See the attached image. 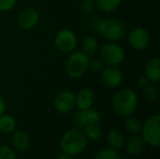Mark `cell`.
Returning <instances> with one entry per match:
<instances>
[{
	"label": "cell",
	"mask_w": 160,
	"mask_h": 159,
	"mask_svg": "<svg viewBox=\"0 0 160 159\" xmlns=\"http://www.w3.org/2000/svg\"><path fill=\"white\" fill-rule=\"evenodd\" d=\"M112 105L113 111L122 117L132 115L138 107V96L130 88L118 90L112 97Z\"/></svg>",
	"instance_id": "6da1fadb"
},
{
	"label": "cell",
	"mask_w": 160,
	"mask_h": 159,
	"mask_svg": "<svg viewBox=\"0 0 160 159\" xmlns=\"http://www.w3.org/2000/svg\"><path fill=\"white\" fill-rule=\"evenodd\" d=\"M60 146L64 153L75 157L81 155L86 149L87 138L83 131L79 128H71L63 135Z\"/></svg>",
	"instance_id": "7a4b0ae2"
},
{
	"label": "cell",
	"mask_w": 160,
	"mask_h": 159,
	"mask_svg": "<svg viewBox=\"0 0 160 159\" xmlns=\"http://www.w3.org/2000/svg\"><path fill=\"white\" fill-rule=\"evenodd\" d=\"M95 29L103 38L112 42L121 40L127 33V27L125 23L115 18L98 20Z\"/></svg>",
	"instance_id": "3957f363"
},
{
	"label": "cell",
	"mask_w": 160,
	"mask_h": 159,
	"mask_svg": "<svg viewBox=\"0 0 160 159\" xmlns=\"http://www.w3.org/2000/svg\"><path fill=\"white\" fill-rule=\"evenodd\" d=\"M89 56L82 51H73L66 62V71L69 78L80 79L88 69Z\"/></svg>",
	"instance_id": "277c9868"
},
{
	"label": "cell",
	"mask_w": 160,
	"mask_h": 159,
	"mask_svg": "<svg viewBox=\"0 0 160 159\" xmlns=\"http://www.w3.org/2000/svg\"><path fill=\"white\" fill-rule=\"evenodd\" d=\"M98 52L102 62L112 67H117L121 65L126 57L124 49L115 42L112 41L100 46L98 49Z\"/></svg>",
	"instance_id": "5b68a950"
},
{
	"label": "cell",
	"mask_w": 160,
	"mask_h": 159,
	"mask_svg": "<svg viewBox=\"0 0 160 159\" xmlns=\"http://www.w3.org/2000/svg\"><path fill=\"white\" fill-rule=\"evenodd\" d=\"M142 138L144 142L153 146H160V115L155 114L147 119L142 127Z\"/></svg>",
	"instance_id": "8992f818"
},
{
	"label": "cell",
	"mask_w": 160,
	"mask_h": 159,
	"mask_svg": "<svg viewBox=\"0 0 160 159\" xmlns=\"http://www.w3.org/2000/svg\"><path fill=\"white\" fill-rule=\"evenodd\" d=\"M54 44L59 52L63 53H70L76 49L77 37L72 30L64 28L56 33Z\"/></svg>",
	"instance_id": "52a82bcc"
},
{
	"label": "cell",
	"mask_w": 160,
	"mask_h": 159,
	"mask_svg": "<svg viewBox=\"0 0 160 159\" xmlns=\"http://www.w3.org/2000/svg\"><path fill=\"white\" fill-rule=\"evenodd\" d=\"M128 40L132 49L143 51L150 44V34L143 27H135L128 34Z\"/></svg>",
	"instance_id": "ba28073f"
},
{
	"label": "cell",
	"mask_w": 160,
	"mask_h": 159,
	"mask_svg": "<svg viewBox=\"0 0 160 159\" xmlns=\"http://www.w3.org/2000/svg\"><path fill=\"white\" fill-rule=\"evenodd\" d=\"M55 110L60 113H68L76 107V94L66 90L60 92L53 100Z\"/></svg>",
	"instance_id": "9c48e42d"
},
{
	"label": "cell",
	"mask_w": 160,
	"mask_h": 159,
	"mask_svg": "<svg viewBox=\"0 0 160 159\" xmlns=\"http://www.w3.org/2000/svg\"><path fill=\"white\" fill-rule=\"evenodd\" d=\"M101 114L98 110L89 108L86 110H79L73 116L74 124L79 128H84L91 124H97L100 121Z\"/></svg>",
	"instance_id": "30bf717a"
},
{
	"label": "cell",
	"mask_w": 160,
	"mask_h": 159,
	"mask_svg": "<svg viewBox=\"0 0 160 159\" xmlns=\"http://www.w3.org/2000/svg\"><path fill=\"white\" fill-rule=\"evenodd\" d=\"M101 82L102 83L111 89L117 88L121 85L124 80L123 72L116 67L109 66L101 70Z\"/></svg>",
	"instance_id": "8fae6325"
},
{
	"label": "cell",
	"mask_w": 160,
	"mask_h": 159,
	"mask_svg": "<svg viewBox=\"0 0 160 159\" xmlns=\"http://www.w3.org/2000/svg\"><path fill=\"white\" fill-rule=\"evenodd\" d=\"M39 12L36 8L26 7L20 12L18 16V24L22 29L27 31L36 27L39 22Z\"/></svg>",
	"instance_id": "7c38bea8"
},
{
	"label": "cell",
	"mask_w": 160,
	"mask_h": 159,
	"mask_svg": "<svg viewBox=\"0 0 160 159\" xmlns=\"http://www.w3.org/2000/svg\"><path fill=\"white\" fill-rule=\"evenodd\" d=\"M95 101V94L90 88H82L76 95V107L79 110L92 108Z\"/></svg>",
	"instance_id": "4fadbf2b"
},
{
	"label": "cell",
	"mask_w": 160,
	"mask_h": 159,
	"mask_svg": "<svg viewBox=\"0 0 160 159\" xmlns=\"http://www.w3.org/2000/svg\"><path fill=\"white\" fill-rule=\"evenodd\" d=\"M144 76L150 82H158L160 81V59L155 57L150 59L144 67Z\"/></svg>",
	"instance_id": "5bb4252c"
},
{
	"label": "cell",
	"mask_w": 160,
	"mask_h": 159,
	"mask_svg": "<svg viewBox=\"0 0 160 159\" xmlns=\"http://www.w3.org/2000/svg\"><path fill=\"white\" fill-rule=\"evenodd\" d=\"M145 142L139 135H133L127 142V150L132 156H139L144 150Z\"/></svg>",
	"instance_id": "9a60e30c"
},
{
	"label": "cell",
	"mask_w": 160,
	"mask_h": 159,
	"mask_svg": "<svg viewBox=\"0 0 160 159\" xmlns=\"http://www.w3.org/2000/svg\"><path fill=\"white\" fill-rule=\"evenodd\" d=\"M11 142L13 146L19 151H25L30 144V139L28 135L22 130H17L13 133Z\"/></svg>",
	"instance_id": "2e32d148"
},
{
	"label": "cell",
	"mask_w": 160,
	"mask_h": 159,
	"mask_svg": "<svg viewBox=\"0 0 160 159\" xmlns=\"http://www.w3.org/2000/svg\"><path fill=\"white\" fill-rule=\"evenodd\" d=\"M82 52L86 53L88 56L95 55L98 52V49H99L98 40L93 36H88L82 40Z\"/></svg>",
	"instance_id": "e0dca14e"
},
{
	"label": "cell",
	"mask_w": 160,
	"mask_h": 159,
	"mask_svg": "<svg viewBox=\"0 0 160 159\" xmlns=\"http://www.w3.org/2000/svg\"><path fill=\"white\" fill-rule=\"evenodd\" d=\"M107 142L112 149H120L124 145V136L118 129H111L107 135Z\"/></svg>",
	"instance_id": "ac0fdd59"
},
{
	"label": "cell",
	"mask_w": 160,
	"mask_h": 159,
	"mask_svg": "<svg viewBox=\"0 0 160 159\" xmlns=\"http://www.w3.org/2000/svg\"><path fill=\"white\" fill-rule=\"evenodd\" d=\"M95 6L102 12H112L116 10L122 0H94Z\"/></svg>",
	"instance_id": "d6986e66"
},
{
	"label": "cell",
	"mask_w": 160,
	"mask_h": 159,
	"mask_svg": "<svg viewBox=\"0 0 160 159\" xmlns=\"http://www.w3.org/2000/svg\"><path fill=\"white\" fill-rule=\"evenodd\" d=\"M83 133L85 137L87 138V140L98 141L102 137L103 130L101 127L98 125V123H97V124H91V125L86 126L83 128Z\"/></svg>",
	"instance_id": "ffe728a7"
},
{
	"label": "cell",
	"mask_w": 160,
	"mask_h": 159,
	"mask_svg": "<svg viewBox=\"0 0 160 159\" xmlns=\"http://www.w3.org/2000/svg\"><path fill=\"white\" fill-rule=\"evenodd\" d=\"M15 127H16V121L11 115L4 113L0 116V132L8 134L14 131Z\"/></svg>",
	"instance_id": "44dd1931"
},
{
	"label": "cell",
	"mask_w": 160,
	"mask_h": 159,
	"mask_svg": "<svg viewBox=\"0 0 160 159\" xmlns=\"http://www.w3.org/2000/svg\"><path fill=\"white\" fill-rule=\"evenodd\" d=\"M142 125L140 120L135 117L128 116L125 120V128L131 135H138L142 131Z\"/></svg>",
	"instance_id": "7402d4cb"
},
{
	"label": "cell",
	"mask_w": 160,
	"mask_h": 159,
	"mask_svg": "<svg viewBox=\"0 0 160 159\" xmlns=\"http://www.w3.org/2000/svg\"><path fill=\"white\" fill-rule=\"evenodd\" d=\"M142 96L148 102H155L158 98V90L153 83L142 87Z\"/></svg>",
	"instance_id": "603a6c76"
},
{
	"label": "cell",
	"mask_w": 160,
	"mask_h": 159,
	"mask_svg": "<svg viewBox=\"0 0 160 159\" xmlns=\"http://www.w3.org/2000/svg\"><path fill=\"white\" fill-rule=\"evenodd\" d=\"M94 159H120V156L115 149L108 148L99 151Z\"/></svg>",
	"instance_id": "cb8c5ba5"
},
{
	"label": "cell",
	"mask_w": 160,
	"mask_h": 159,
	"mask_svg": "<svg viewBox=\"0 0 160 159\" xmlns=\"http://www.w3.org/2000/svg\"><path fill=\"white\" fill-rule=\"evenodd\" d=\"M95 7L96 6H95L94 0H82L81 5H80V10L84 15L91 14L94 11Z\"/></svg>",
	"instance_id": "d4e9b609"
},
{
	"label": "cell",
	"mask_w": 160,
	"mask_h": 159,
	"mask_svg": "<svg viewBox=\"0 0 160 159\" xmlns=\"http://www.w3.org/2000/svg\"><path fill=\"white\" fill-rule=\"evenodd\" d=\"M103 62L101 59L98 58H94L92 60L89 59L88 63V69H90L92 72H100L104 67H103Z\"/></svg>",
	"instance_id": "484cf974"
},
{
	"label": "cell",
	"mask_w": 160,
	"mask_h": 159,
	"mask_svg": "<svg viewBox=\"0 0 160 159\" xmlns=\"http://www.w3.org/2000/svg\"><path fill=\"white\" fill-rule=\"evenodd\" d=\"M0 159H17L14 152L7 145H0Z\"/></svg>",
	"instance_id": "4316f807"
},
{
	"label": "cell",
	"mask_w": 160,
	"mask_h": 159,
	"mask_svg": "<svg viewBox=\"0 0 160 159\" xmlns=\"http://www.w3.org/2000/svg\"><path fill=\"white\" fill-rule=\"evenodd\" d=\"M17 3V0H0V11H9L11 10Z\"/></svg>",
	"instance_id": "83f0119b"
},
{
	"label": "cell",
	"mask_w": 160,
	"mask_h": 159,
	"mask_svg": "<svg viewBox=\"0 0 160 159\" xmlns=\"http://www.w3.org/2000/svg\"><path fill=\"white\" fill-rule=\"evenodd\" d=\"M137 83H138V85L139 86H141L142 88V87H144V86H146L148 83H150V82H149V80L143 75V76H141V77H139L138 78V80H137Z\"/></svg>",
	"instance_id": "f1b7e54d"
},
{
	"label": "cell",
	"mask_w": 160,
	"mask_h": 159,
	"mask_svg": "<svg viewBox=\"0 0 160 159\" xmlns=\"http://www.w3.org/2000/svg\"><path fill=\"white\" fill-rule=\"evenodd\" d=\"M6 111V102L2 97H0V116L5 113Z\"/></svg>",
	"instance_id": "f546056e"
},
{
	"label": "cell",
	"mask_w": 160,
	"mask_h": 159,
	"mask_svg": "<svg viewBox=\"0 0 160 159\" xmlns=\"http://www.w3.org/2000/svg\"><path fill=\"white\" fill-rule=\"evenodd\" d=\"M57 159H73V157L71 156H69V155H68V154H66V153L63 152L62 154L59 155V157H58Z\"/></svg>",
	"instance_id": "4dcf8cb0"
},
{
	"label": "cell",
	"mask_w": 160,
	"mask_h": 159,
	"mask_svg": "<svg viewBox=\"0 0 160 159\" xmlns=\"http://www.w3.org/2000/svg\"><path fill=\"white\" fill-rule=\"evenodd\" d=\"M0 12H1V11H0Z\"/></svg>",
	"instance_id": "1f68e13d"
}]
</instances>
